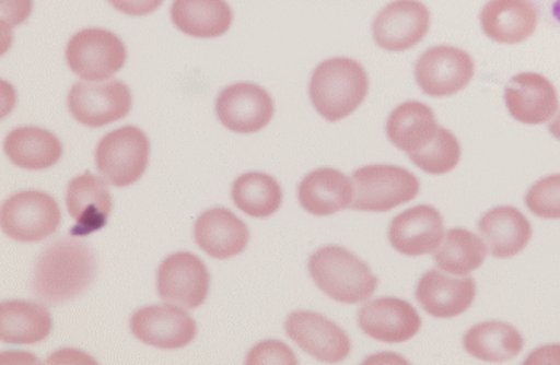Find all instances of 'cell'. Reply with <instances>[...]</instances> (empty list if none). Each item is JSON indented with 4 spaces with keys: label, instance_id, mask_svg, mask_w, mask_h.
I'll list each match as a JSON object with an SVG mask.
<instances>
[{
    "label": "cell",
    "instance_id": "obj_1",
    "mask_svg": "<svg viewBox=\"0 0 560 365\" xmlns=\"http://www.w3.org/2000/svg\"><path fill=\"white\" fill-rule=\"evenodd\" d=\"M96 274L93 250L79 237H63L45 247L34 267L33 292L45 303L58 305L78 298Z\"/></svg>",
    "mask_w": 560,
    "mask_h": 365
},
{
    "label": "cell",
    "instance_id": "obj_2",
    "mask_svg": "<svg viewBox=\"0 0 560 365\" xmlns=\"http://www.w3.org/2000/svg\"><path fill=\"white\" fill-rule=\"evenodd\" d=\"M369 85V75L361 63L351 58H330L311 75V103L325 120L338 122L364 103Z\"/></svg>",
    "mask_w": 560,
    "mask_h": 365
},
{
    "label": "cell",
    "instance_id": "obj_3",
    "mask_svg": "<svg viewBox=\"0 0 560 365\" xmlns=\"http://www.w3.org/2000/svg\"><path fill=\"white\" fill-rule=\"evenodd\" d=\"M307 270L325 295L345 305L366 302L378 287V279L369 264L340 246H325L314 251Z\"/></svg>",
    "mask_w": 560,
    "mask_h": 365
},
{
    "label": "cell",
    "instance_id": "obj_4",
    "mask_svg": "<svg viewBox=\"0 0 560 365\" xmlns=\"http://www.w3.org/2000/svg\"><path fill=\"white\" fill-rule=\"evenodd\" d=\"M151 141L135 126L120 127L102 138L95 151L96 168L109 185L126 188L143 177L150 164Z\"/></svg>",
    "mask_w": 560,
    "mask_h": 365
},
{
    "label": "cell",
    "instance_id": "obj_5",
    "mask_svg": "<svg viewBox=\"0 0 560 365\" xmlns=\"http://www.w3.org/2000/svg\"><path fill=\"white\" fill-rule=\"evenodd\" d=\"M352 182L354 199L349 207L362 212H388L420 192L418 178L396 165H366L352 174Z\"/></svg>",
    "mask_w": 560,
    "mask_h": 365
},
{
    "label": "cell",
    "instance_id": "obj_6",
    "mask_svg": "<svg viewBox=\"0 0 560 365\" xmlns=\"http://www.w3.org/2000/svg\"><path fill=\"white\" fill-rule=\"evenodd\" d=\"M126 44L113 31L102 27L79 31L66 46V63L84 81H108L126 67Z\"/></svg>",
    "mask_w": 560,
    "mask_h": 365
},
{
    "label": "cell",
    "instance_id": "obj_7",
    "mask_svg": "<svg viewBox=\"0 0 560 365\" xmlns=\"http://www.w3.org/2000/svg\"><path fill=\"white\" fill-rule=\"evenodd\" d=\"M60 223V205L43 191L16 192L3 202L0 210L3 234L16 243H40L55 234Z\"/></svg>",
    "mask_w": 560,
    "mask_h": 365
},
{
    "label": "cell",
    "instance_id": "obj_8",
    "mask_svg": "<svg viewBox=\"0 0 560 365\" xmlns=\"http://www.w3.org/2000/svg\"><path fill=\"white\" fill-rule=\"evenodd\" d=\"M131 92L124 82L106 81L103 84L78 82L68 95V108L72 117L89 129H100L129 116Z\"/></svg>",
    "mask_w": 560,
    "mask_h": 365
},
{
    "label": "cell",
    "instance_id": "obj_9",
    "mask_svg": "<svg viewBox=\"0 0 560 365\" xmlns=\"http://www.w3.org/2000/svg\"><path fill=\"white\" fill-rule=\"evenodd\" d=\"M209 270L195 254L176 251L159 267L158 294L162 302L196 309L209 297Z\"/></svg>",
    "mask_w": 560,
    "mask_h": 365
},
{
    "label": "cell",
    "instance_id": "obj_10",
    "mask_svg": "<svg viewBox=\"0 0 560 365\" xmlns=\"http://www.w3.org/2000/svg\"><path fill=\"white\" fill-rule=\"evenodd\" d=\"M475 78V61L451 46L428 48L415 63V79L427 95L442 98L462 92Z\"/></svg>",
    "mask_w": 560,
    "mask_h": 365
},
{
    "label": "cell",
    "instance_id": "obj_11",
    "mask_svg": "<svg viewBox=\"0 0 560 365\" xmlns=\"http://www.w3.org/2000/svg\"><path fill=\"white\" fill-rule=\"evenodd\" d=\"M285 332L304 353L320 363H343L351 353L348 333L319 313H292L285 320Z\"/></svg>",
    "mask_w": 560,
    "mask_h": 365
},
{
    "label": "cell",
    "instance_id": "obj_12",
    "mask_svg": "<svg viewBox=\"0 0 560 365\" xmlns=\"http://www.w3.org/2000/svg\"><path fill=\"white\" fill-rule=\"evenodd\" d=\"M130 330L141 343L161 350H179L196 339L197 323L178 305H152L133 313Z\"/></svg>",
    "mask_w": 560,
    "mask_h": 365
},
{
    "label": "cell",
    "instance_id": "obj_13",
    "mask_svg": "<svg viewBox=\"0 0 560 365\" xmlns=\"http://www.w3.org/2000/svg\"><path fill=\"white\" fill-rule=\"evenodd\" d=\"M215 109L218 119L231 132L255 133L271 122L275 102L259 85L238 82L220 92Z\"/></svg>",
    "mask_w": 560,
    "mask_h": 365
},
{
    "label": "cell",
    "instance_id": "obj_14",
    "mask_svg": "<svg viewBox=\"0 0 560 365\" xmlns=\"http://www.w3.org/2000/svg\"><path fill=\"white\" fill-rule=\"evenodd\" d=\"M430 10L418 0H394L376 15L373 39L386 51H406L430 31Z\"/></svg>",
    "mask_w": 560,
    "mask_h": 365
},
{
    "label": "cell",
    "instance_id": "obj_15",
    "mask_svg": "<svg viewBox=\"0 0 560 365\" xmlns=\"http://www.w3.org/2000/svg\"><path fill=\"white\" fill-rule=\"evenodd\" d=\"M66 207L75 225L71 236L85 237L108 225L113 212V196L105 178L86 174L69 181L66 189Z\"/></svg>",
    "mask_w": 560,
    "mask_h": 365
},
{
    "label": "cell",
    "instance_id": "obj_16",
    "mask_svg": "<svg viewBox=\"0 0 560 365\" xmlns=\"http://www.w3.org/2000/svg\"><path fill=\"white\" fill-rule=\"evenodd\" d=\"M358 323L365 335L383 343H404L421 329L417 309L406 299L385 297L365 303L358 315Z\"/></svg>",
    "mask_w": 560,
    "mask_h": 365
},
{
    "label": "cell",
    "instance_id": "obj_17",
    "mask_svg": "<svg viewBox=\"0 0 560 365\" xmlns=\"http://www.w3.org/2000/svg\"><path fill=\"white\" fill-rule=\"evenodd\" d=\"M508 111L527 126H539L556 116L559 96L555 85L537 72L514 75L504 89Z\"/></svg>",
    "mask_w": 560,
    "mask_h": 365
},
{
    "label": "cell",
    "instance_id": "obj_18",
    "mask_svg": "<svg viewBox=\"0 0 560 365\" xmlns=\"http://www.w3.org/2000/svg\"><path fill=\"white\" fill-rule=\"evenodd\" d=\"M444 237V219L431 205H417L390 222L389 243L406 257L434 254Z\"/></svg>",
    "mask_w": 560,
    "mask_h": 365
},
{
    "label": "cell",
    "instance_id": "obj_19",
    "mask_svg": "<svg viewBox=\"0 0 560 365\" xmlns=\"http://www.w3.org/2000/svg\"><path fill=\"white\" fill-rule=\"evenodd\" d=\"M476 291L472 278H452L431 270L418 282L417 299L432 318L452 319L471 308Z\"/></svg>",
    "mask_w": 560,
    "mask_h": 365
},
{
    "label": "cell",
    "instance_id": "obj_20",
    "mask_svg": "<svg viewBox=\"0 0 560 365\" xmlns=\"http://www.w3.org/2000/svg\"><path fill=\"white\" fill-rule=\"evenodd\" d=\"M195 240L209 257L228 260L247 249L250 231L231 210L215 207L196 220Z\"/></svg>",
    "mask_w": 560,
    "mask_h": 365
},
{
    "label": "cell",
    "instance_id": "obj_21",
    "mask_svg": "<svg viewBox=\"0 0 560 365\" xmlns=\"http://www.w3.org/2000/svg\"><path fill=\"white\" fill-rule=\"evenodd\" d=\"M480 26L495 43L521 44L537 30L538 12L530 0H489L480 12Z\"/></svg>",
    "mask_w": 560,
    "mask_h": 365
},
{
    "label": "cell",
    "instance_id": "obj_22",
    "mask_svg": "<svg viewBox=\"0 0 560 365\" xmlns=\"http://www.w3.org/2000/svg\"><path fill=\"white\" fill-rule=\"evenodd\" d=\"M354 196L352 181L337 168L311 172L299 186L300 205L314 216H330L348 209Z\"/></svg>",
    "mask_w": 560,
    "mask_h": 365
},
{
    "label": "cell",
    "instance_id": "obj_23",
    "mask_svg": "<svg viewBox=\"0 0 560 365\" xmlns=\"http://www.w3.org/2000/svg\"><path fill=\"white\" fill-rule=\"evenodd\" d=\"M479 231L497 258L521 254L532 239V225L516 207L501 205L489 210L480 219Z\"/></svg>",
    "mask_w": 560,
    "mask_h": 365
},
{
    "label": "cell",
    "instance_id": "obj_24",
    "mask_svg": "<svg viewBox=\"0 0 560 365\" xmlns=\"http://www.w3.org/2000/svg\"><path fill=\"white\" fill-rule=\"evenodd\" d=\"M171 16L182 33L196 39L223 36L234 19L226 0H173Z\"/></svg>",
    "mask_w": 560,
    "mask_h": 365
},
{
    "label": "cell",
    "instance_id": "obj_25",
    "mask_svg": "<svg viewBox=\"0 0 560 365\" xmlns=\"http://www.w3.org/2000/svg\"><path fill=\"white\" fill-rule=\"evenodd\" d=\"M438 120L430 106L421 102H406L397 106L386 122V136L397 150L420 153L438 136Z\"/></svg>",
    "mask_w": 560,
    "mask_h": 365
},
{
    "label": "cell",
    "instance_id": "obj_26",
    "mask_svg": "<svg viewBox=\"0 0 560 365\" xmlns=\"http://www.w3.org/2000/svg\"><path fill=\"white\" fill-rule=\"evenodd\" d=\"M7 157L24 170H45L63 157V144L57 136L39 127H19L3 141Z\"/></svg>",
    "mask_w": 560,
    "mask_h": 365
},
{
    "label": "cell",
    "instance_id": "obj_27",
    "mask_svg": "<svg viewBox=\"0 0 560 365\" xmlns=\"http://www.w3.org/2000/svg\"><path fill=\"white\" fill-rule=\"evenodd\" d=\"M54 329L50 313L39 303L10 299L0 305V339L9 344L44 342Z\"/></svg>",
    "mask_w": 560,
    "mask_h": 365
},
{
    "label": "cell",
    "instance_id": "obj_28",
    "mask_svg": "<svg viewBox=\"0 0 560 365\" xmlns=\"http://www.w3.org/2000/svg\"><path fill=\"white\" fill-rule=\"evenodd\" d=\"M463 346L483 363H506L524 350V337L511 323L489 320L469 329Z\"/></svg>",
    "mask_w": 560,
    "mask_h": 365
},
{
    "label": "cell",
    "instance_id": "obj_29",
    "mask_svg": "<svg viewBox=\"0 0 560 365\" xmlns=\"http://www.w3.org/2000/svg\"><path fill=\"white\" fill-rule=\"evenodd\" d=\"M486 257V240L480 239L471 231L463 228L448 231L441 246L432 255L439 270L455 275H468L479 270Z\"/></svg>",
    "mask_w": 560,
    "mask_h": 365
},
{
    "label": "cell",
    "instance_id": "obj_30",
    "mask_svg": "<svg viewBox=\"0 0 560 365\" xmlns=\"http://www.w3.org/2000/svg\"><path fill=\"white\" fill-rule=\"evenodd\" d=\"M233 202L245 215L268 219L282 205L283 192L279 181L262 172H248L233 182Z\"/></svg>",
    "mask_w": 560,
    "mask_h": 365
},
{
    "label": "cell",
    "instance_id": "obj_31",
    "mask_svg": "<svg viewBox=\"0 0 560 365\" xmlns=\"http://www.w3.org/2000/svg\"><path fill=\"white\" fill-rule=\"evenodd\" d=\"M409 160L430 175H445L462 160V144L451 130L439 127L438 136L420 153L410 154Z\"/></svg>",
    "mask_w": 560,
    "mask_h": 365
},
{
    "label": "cell",
    "instance_id": "obj_32",
    "mask_svg": "<svg viewBox=\"0 0 560 365\" xmlns=\"http://www.w3.org/2000/svg\"><path fill=\"white\" fill-rule=\"evenodd\" d=\"M525 205L539 219L560 220V174L535 182L525 195Z\"/></svg>",
    "mask_w": 560,
    "mask_h": 365
},
{
    "label": "cell",
    "instance_id": "obj_33",
    "mask_svg": "<svg viewBox=\"0 0 560 365\" xmlns=\"http://www.w3.org/2000/svg\"><path fill=\"white\" fill-rule=\"evenodd\" d=\"M247 365H296L295 353L287 346L285 343L278 342V340H266V342L258 343L250 353L247 354L245 360Z\"/></svg>",
    "mask_w": 560,
    "mask_h": 365
},
{
    "label": "cell",
    "instance_id": "obj_34",
    "mask_svg": "<svg viewBox=\"0 0 560 365\" xmlns=\"http://www.w3.org/2000/svg\"><path fill=\"white\" fill-rule=\"evenodd\" d=\"M33 12V0H2V26H19L30 19Z\"/></svg>",
    "mask_w": 560,
    "mask_h": 365
},
{
    "label": "cell",
    "instance_id": "obj_35",
    "mask_svg": "<svg viewBox=\"0 0 560 365\" xmlns=\"http://www.w3.org/2000/svg\"><path fill=\"white\" fill-rule=\"evenodd\" d=\"M117 12L130 16H147L159 10L164 0H108Z\"/></svg>",
    "mask_w": 560,
    "mask_h": 365
},
{
    "label": "cell",
    "instance_id": "obj_36",
    "mask_svg": "<svg viewBox=\"0 0 560 365\" xmlns=\"http://www.w3.org/2000/svg\"><path fill=\"white\" fill-rule=\"evenodd\" d=\"M560 365V344H548V346L535 350L524 365Z\"/></svg>",
    "mask_w": 560,
    "mask_h": 365
},
{
    "label": "cell",
    "instance_id": "obj_37",
    "mask_svg": "<svg viewBox=\"0 0 560 365\" xmlns=\"http://www.w3.org/2000/svg\"><path fill=\"white\" fill-rule=\"evenodd\" d=\"M549 133H551L552 137L558 138L560 141V111L559 115L556 116V119L549 123Z\"/></svg>",
    "mask_w": 560,
    "mask_h": 365
},
{
    "label": "cell",
    "instance_id": "obj_38",
    "mask_svg": "<svg viewBox=\"0 0 560 365\" xmlns=\"http://www.w3.org/2000/svg\"><path fill=\"white\" fill-rule=\"evenodd\" d=\"M552 16H555L556 20L560 23V0H556L555 3H552Z\"/></svg>",
    "mask_w": 560,
    "mask_h": 365
}]
</instances>
